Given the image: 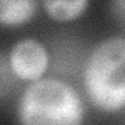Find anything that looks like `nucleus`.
<instances>
[{
  "instance_id": "nucleus-4",
  "label": "nucleus",
  "mask_w": 125,
  "mask_h": 125,
  "mask_svg": "<svg viewBox=\"0 0 125 125\" xmlns=\"http://www.w3.org/2000/svg\"><path fill=\"white\" fill-rule=\"evenodd\" d=\"M41 3L36 0H2L0 2V23L2 27H22L36 17Z\"/></svg>"
},
{
  "instance_id": "nucleus-1",
  "label": "nucleus",
  "mask_w": 125,
  "mask_h": 125,
  "mask_svg": "<svg viewBox=\"0 0 125 125\" xmlns=\"http://www.w3.org/2000/svg\"><path fill=\"white\" fill-rule=\"evenodd\" d=\"M16 119L17 125H83L86 99L64 77L47 75L21 92Z\"/></svg>"
},
{
  "instance_id": "nucleus-6",
  "label": "nucleus",
  "mask_w": 125,
  "mask_h": 125,
  "mask_svg": "<svg viewBox=\"0 0 125 125\" xmlns=\"http://www.w3.org/2000/svg\"><path fill=\"white\" fill-rule=\"evenodd\" d=\"M108 11L113 22L125 33V0H114L108 3Z\"/></svg>"
},
{
  "instance_id": "nucleus-5",
  "label": "nucleus",
  "mask_w": 125,
  "mask_h": 125,
  "mask_svg": "<svg viewBox=\"0 0 125 125\" xmlns=\"http://www.w3.org/2000/svg\"><path fill=\"white\" fill-rule=\"evenodd\" d=\"M91 3L88 0H45L41 3L44 13L55 22H73L86 14Z\"/></svg>"
},
{
  "instance_id": "nucleus-3",
  "label": "nucleus",
  "mask_w": 125,
  "mask_h": 125,
  "mask_svg": "<svg viewBox=\"0 0 125 125\" xmlns=\"http://www.w3.org/2000/svg\"><path fill=\"white\" fill-rule=\"evenodd\" d=\"M2 56L14 80L27 84L47 77V72L52 67V50L36 38H22L16 41Z\"/></svg>"
},
{
  "instance_id": "nucleus-2",
  "label": "nucleus",
  "mask_w": 125,
  "mask_h": 125,
  "mask_svg": "<svg viewBox=\"0 0 125 125\" xmlns=\"http://www.w3.org/2000/svg\"><path fill=\"white\" fill-rule=\"evenodd\" d=\"M84 99L105 114L125 109V34L108 36L88 50L80 72Z\"/></svg>"
}]
</instances>
